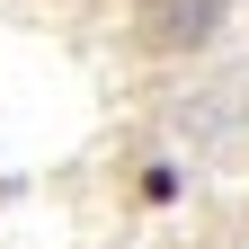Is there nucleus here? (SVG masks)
Masks as SVG:
<instances>
[{"label":"nucleus","instance_id":"f257e3e1","mask_svg":"<svg viewBox=\"0 0 249 249\" xmlns=\"http://www.w3.org/2000/svg\"><path fill=\"white\" fill-rule=\"evenodd\" d=\"M213 27H223V0H169L151 18V45H205Z\"/></svg>","mask_w":249,"mask_h":249},{"label":"nucleus","instance_id":"f03ea898","mask_svg":"<svg viewBox=\"0 0 249 249\" xmlns=\"http://www.w3.org/2000/svg\"><path fill=\"white\" fill-rule=\"evenodd\" d=\"M169 196H178V160H151L142 169V205H169Z\"/></svg>","mask_w":249,"mask_h":249}]
</instances>
